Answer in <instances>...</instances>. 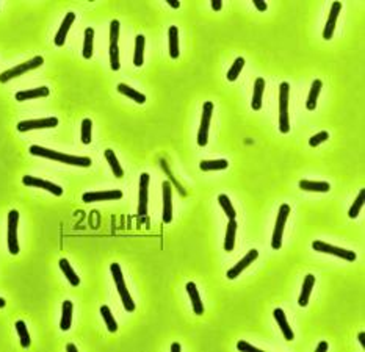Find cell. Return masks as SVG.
Listing matches in <instances>:
<instances>
[{
	"instance_id": "1",
	"label": "cell",
	"mask_w": 365,
	"mask_h": 352,
	"mask_svg": "<svg viewBox=\"0 0 365 352\" xmlns=\"http://www.w3.org/2000/svg\"><path fill=\"white\" fill-rule=\"evenodd\" d=\"M28 152H30L32 155H35V156H43V158L60 161V163H64V164H71V166H80V168H88V166H91V158H88V156L67 155V153H63V152H57V151H52V149L43 148V146H30Z\"/></svg>"
},
{
	"instance_id": "2",
	"label": "cell",
	"mask_w": 365,
	"mask_h": 352,
	"mask_svg": "<svg viewBox=\"0 0 365 352\" xmlns=\"http://www.w3.org/2000/svg\"><path fill=\"white\" fill-rule=\"evenodd\" d=\"M110 271H112V276H113V280L116 283V288H118V293H120L121 296V301H122V305L127 311H133L135 310V302L130 296L129 290H127V285L124 282V277H122V271H121V266L118 265V263H112L110 265Z\"/></svg>"
},
{
	"instance_id": "3",
	"label": "cell",
	"mask_w": 365,
	"mask_h": 352,
	"mask_svg": "<svg viewBox=\"0 0 365 352\" xmlns=\"http://www.w3.org/2000/svg\"><path fill=\"white\" fill-rule=\"evenodd\" d=\"M289 97H290V85L287 82H282L279 86V132L281 133H289L290 130Z\"/></svg>"
},
{
	"instance_id": "4",
	"label": "cell",
	"mask_w": 365,
	"mask_h": 352,
	"mask_svg": "<svg viewBox=\"0 0 365 352\" xmlns=\"http://www.w3.org/2000/svg\"><path fill=\"white\" fill-rule=\"evenodd\" d=\"M43 64H44V58L38 55V56L32 58L30 61H25V63H22V64H17L16 67H11V69H8V71L2 72V74H0V83H6V82L11 80V78L21 77V75H24L25 72L32 71V69H36V67L43 66Z\"/></svg>"
},
{
	"instance_id": "5",
	"label": "cell",
	"mask_w": 365,
	"mask_h": 352,
	"mask_svg": "<svg viewBox=\"0 0 365 352\" xmlns=\"http://www.w3.org/2000/svg\"><path fill=\"white\" fill-rule=\"evenodd\" d=\"M289 214H290V205L282 203V205H281V208H279L278 219H276V226H274V232H273V238H271V248H273V249H281V246H282L284 227H285V222H287Z\"/></svg>"
},
{
	"instance_id": "6",
	"label": "cell",
	"mask_w": 365,
	"mask_h": 352,
	"mask_svg": "<svg viewBox=\"0 0 365 352\" xmlns=\"http://www.w3.org/2000/svg\"><path fill=\"white\" fill-rule=\"evenodd\" d=\"M312 248L317 252L331 253V255L340 257V258L347 260V261H354V260H356V252L348 251V249H342V248H337V246H331V244L324 243V241H313Z\"/></svg>"
},
{
	"instance_id": "7",
	"label": "cell",
	"mask_w": 365,
	"mask_h": 352,
	"mask_svg": "<svg viewBox=\"0 0 365 352\" xmlns=\"http://www.w3.org/2000/svg\"><path fill=\"white\" fill-rule=\"evenodd\" d=\"M17 222H19V211L11 210L8 213V249H9V253H13V255H17L19 253Z\"/></svg>"
},
{
	"instance_id": "8",
	"label": "cell",
	"mask_w": 365,
	"mask_h": 352,
	"mask_svg": "<svg viewBox=\"0 0 365 352\" xmlns=\"http://www.w3.org/2000/svg\"><path fill=\"white\" fill-rule=\"evenodd\" d=\"M212 113H213V102H205L204 108H202V119L199 125V132H198V144L201 148L209 143V127H210Z\"/></svg>"
},
{
	"instance_id": "9",
	"label": "cell",
	"mask_w": 365,
	"mask_h": 352,
	"mask_svg": "<svg viewBox=\"0 0 365 352\" xmlns=\"http://www.w3.org/2000/svg\"><path fill=\"white\" fill-rule=\"evenodd\" d=\"M58 125L57 117H43V119H32V121H22L17 124V132H28V130H38V129H54Z\"/></svg>"
},
{
	"instance_id": "10",
	"label": "cell",
	"mask_w": 365,
	"mask_h": 352,
	"mask_svg": "<svg viewBox=\"0 0 365 352\" xmlns=\"http://www.w3.org/2000/svg\"><path fill=\"white\" fill-rule=\"evenodd\" d=\"M22 183L25 185V187H33V188H39V190H46L49 193H52L54 196H61L63 194L61 187H58V185H55L52 182H47L44 179H39V177L25 175V177H22Z\"/></svg>"
},
{
	"instance_id": "11",
	"label": "cell",
	"mask_w": 365,
	"mask_h": 352,
	"mask_svg": "<svg viewBox=\"0 0 365 352\" xmlns=\"http://www.w3.org/2000/svg\"><path fill=\"white\" fill-rule=\"evenodd\" d=\"M122 198V191L120 190H108V191H94V193H85L82 196V201L86 203L91 202H105V201H116Z\"/></svg>"
},
{
	"instance_id": "12",
	"label": "cell",
	"mask_w": 365,
	"mask_h": 352,
	"mask_svg": "<svg viewBox=\"0 0 365 352\" xmlns=\"http://www.w3.org/2000/svg\"><path fill=\"white\" fill-rule=\"evenodd\" d=\"M149 174L143 172L140 175V194H138V214L140 216H146L147 214V191H149Z\"/></svg>"
},
{
	"instance_id": "13",
	"label": "cell",
	"mask_w": 365,
	"mask_h": 352,
	"mask_svg": "<svg viewBox=\"0 0 365 352\" xmlns=\"http://www.w3.org/2000/svg\"><path fill=\"white\" fill-rule=\"evenodd\" d=\"M257 257H259V252L255 251V249H251L248 253H246V255L237 263V265L234 266V268H231L229 271H228V279L229 280H234V279H237L240 276V274L243 272V269H246L252 261H255L257 260Z\"/></svg>"
},
{
	"instance_id": "14",
	"label": "cell",
	"mask_w": 365,
	"mask_h": 352,
	"mask_svg": "<svg viewBox=\"0 0 365 352\" xmlns=\"http://www.w3.org/2000/svg\"><path fill=\"white\" fill-rule=\"evenodd\" d=\"M342 11V3L340 2H334L332 6H331V13H329V17H328V22L324 25V30H323V38L329 41L334 35V30H335V24H337V17Z\"/></svg>"
},
{
	"instance_id": "15",
	"label": "cell",
	"mask_w": 365,
	"mask_h": 352,
	"mask_svg": "<svg viewBox=\"0 0 365 352\" xmlns=\"http://www.w3.org/2000/svg\"><path fill=\"white\" fill-rule=\"evenodd\" d=\"M163 222L170 224L173 221V203H171V185L163 182Z\"/></svg>"
},
{
	"instance_id": "16",
	"label": "cell",
	"mask_w": 365,
	"mask_h": 352,
	"mask_svg": "<svg viewBox=\"0 0 365 352\" xmlns=\"http://www.w3.org/2000/svg\"><path fill=\"white\" fill-rule=\"evenodd\" d=\"M74 21H75V14H74V13H67V14L64 16L63 24H61V27H60V30L57 32L55 39H54L55 46L61 47V46L64 44L66 36H67V32H69V28H71V25L74 24Z\"/></svg>"
},
{
	"instance_id": "17",
	"label": "cell",
	"mask_w": 365,
	"mask_h": 352,
	"mask_svg": "<svg viewBox=\"0 0 365 352\" xmlns=\"http://www.w3.org/2000/svg\"><path fill=\"white\" fill-rule=\"evenodd\" d=\"M186 293H188V296L191 299V305H193L194 315H202V313H204V304H202V301H201L199 291H198V288H196V283L194 282H188V283H186Z\"/></svg>"
},
{
	"instance_id": "18",
	"label": "cell",
	"mask_w": 365,
	"mask_h": 352,
	"mask_svg": "<svg viewBox=\"0 0 365 352\" xmlns=\"http://www.w3.org/2000/svg\"><path fill=\"white\" fill-rule=\"evenodd\" d=\"M49 88L41 86V88H35V90H25V91H19L16 93V101L17 102H25L30 99H38V97H47L49 96Z\"/></svg>"
},
{
	"instance_id": "19",
	"label": "cell",
	"mask_w": 365,
	"mask_h": 352,
	"mask_svg": "<svg viewBox=\"0 0 365 352\" xmlns=\"http://www.w3.org/2000/svg\"><path fill=\"white\" fill-rule=\"evenodd\" d=\"M273 315H274V319L278 321V324H279V327H281V330H282L284 338L287 340V341H292V340L295 338V335H293V330H292V327H290V324H289L287 318H285L284 310H282V308H276V310L273 311Z\"/></svg>"
},
{
	"instance_id": "20",
	"label": "cell",
	"mask_w": 365,
	"mask_h": 352,
	"mask_svg": "<svg viewBox=\"0 0 365 352\" xmlns=\"http://www.w3.org/2000/svg\"><path fill=\"white\" fill-rule=\"evenodd\" d=\"M315 285V276L313 274H307L304 279V283H303V290H301V295H300V299H298V304L301 307H305L309 304V298H310V291Z\"/></svg>"
},
{
	"instance_id": "21",
	"label": "cell",
	"mask_w": 365,
	"mask_h": 352,
	"mask_svg": "<svg viewBox=\"0 0 365 352\" xmlns=\"http://www.w3.org/2000/svg\"><path fill=\"white\" fill-rule=\"evenodd\" d=\"M263 93H265V80L262 77L255 78V83H254V94H252V110L259 111L262 108V97H263Z\"/></svg>"
},
{
	"instance_id": "22",
	"label": "cell",
	"mask_w": 365,
	"mask_h": 352,
	"mask_svg": "<svg viewBox=\"0 0 365 352\" xmlns=\"http://www.w3.org/2000/svg\"><path fill=\"white\" fill-rule=\"evenodd\" d=\"M300 188L303 191H313V193H328L331 185L328 182H313V180H300Z\"/></svg>"
},
{
	"instance_id": "23",
	"label": "cell",
	"mask_w": 365,
	"mask_h": 352,
	"mask_svg": "<svg viewBox=\"0 0 365 352\" xmlns=\"http://www.w3.org/2000/svg\"><path fill=\"white\" fill-rule=\"evenodd\" d=\"M72 302L71 301H64L63 302V308H61V321H60V329L63 332L71 329L72 324Z\"/></svg>"
},
{
	"instance_id": "24",
	"label": "cell",
	"mask_w": 365,
	"mask_h": 352,
	"mask_svg": "<svg viewBox=\"0 0 365 352\" xmlns=\"http://www.w3.org/2000/svg\"><path fill=\"white\" fill-rule=\"evenodd\" d=\"M168 39H170V56L171 58H179V30H177V27L173 25L170 27V30H168Z\"/></svg>"
},
{
	"instance_id": "25",
	"label": "cell",
	"mask_w": 365,
	"mask_h": 352,
	"mask_svg": "<svg viewBox=\"0 0 365 352\" xmlns=\"http://www.w3.org/2000/svg\"><path fill=\"white\" fill-rule=\"evenodd\" d=\"M116 90H118V93L130 97V99L133 102H136V103H144L146 102V96L143 93H138L136 90H133V88H130L129 85H125V83H120Z\"/></svg>"
},
{
	"instance_id": "26",
	"label": "cell",
	"mask_w": 365,
	"mask_h": 352,
	"mask_svg": "<svg viewBox=\"0 0 365 352\" xmlns=\"http://www.w3.org/2000/svg\"><path fill=\"white\" fill-rule=\"evenodd\" d=\"M144 43H146V38L143 35H138L135 38V55H133V64L136 67L143 66V61H144Z\"/></svg>"
},
{
	"instance_id": "27",
	"label": "cell",
	"mask_w": 365,
	"mask_h": 352,
	"mask_svg": "<svg viewBox=\"0 0 365 352\" xmlns=\"http://www.w3.org/2000/svg\"><path fill=\"white\" fill-rule=\"evenodd\" d=\"M235 233H237V222L235 219H229L228 230H226V240H224V251L232 252L235 248Z\"/></svg>"
},
{
	"instance_id": "28",
	"label": "cell",
	"mask_w": 365,
	"mask_h": 352,
	"mask_svg": "<svg viewBox=\"0 0 365 352\" xmlns=\"http://www.w3.org/2000/svg\"><path fill=\"white\" fill-rule=\"evenodd\" d=\"M321 80H313L312 83V88H310V93H309V97H307V102H305V108L307 110H315V106H317V101H318V96H320V91H321Z\"/></svg>"
},
{
	"instance_id": "29",
	"label": "cell",
	"mask_w": 365,
	"mask_h": 352,
	"mask_svg": "<svg viewBox=\"0 0 365 352\" xmlns=\"http://www.w3.org/2000/svg\"><path fill=\"white\" fill-rule=\"evenodd\" d=\"M60 269L63 271V274L67 277L69 283H71L72 287H78V285H80V277L77 276L75 271L72 269L71 265H69V261L66 258H61L60 260Z\"/></svg>"
},
{
	"instance_id": "30",
	"label": "cell",
	"mask_w": 365,
	"mask_h": 352,
	"mask_svg": "<svg viewBox=\"0 0 365 352\" xmlns=\"http://www.w3.org/2000/svg\"><path fill=\"white\" fill-rule=\"evenodd\" d=\"M104 155H105V160L108 161V164H110V168H112V171H113V174H115V177H118V179L124 177V171H122V168H121L120 161H118L115 152H113L112 149H107V151L104 152Z\"/></svg>"
},
{
	"instance_id": "31",
	"label": "cell",
	"mask_w": 365,
	"mask_h": 352,
	"mask_svg": "<svg viewBox=\"0 0 365 352\" xmlns=\"http://www.w3.org/2000/svg\"><path fill=\"white\" fill-rule=\"evenodd\" d=\"M14 327H16V332H17V335H19V340H21V346L22 348H30V334H28V330H27V326H25V322L24 321H16V324H14Z\"/></svg>"
},
{
	"instance_id": "32",
	"label": "cell",
	"mask_w": 365,
	"mask_h": 352,
	"mask_svg": "<svg viewBox=\"0 0 365 352\" xmlns=\"http://www.w3.org/2000/svg\"><path fill=\"white\" fill-rule=\"evenodd\" d=\"M229 166L228 160H202L201 161V169L204 172L207 171H221Z\"/></svg>"
},
{
	"instance_id": "33",
	"label": "cell",
	"mask_w": 365,
	"mask_h": 352,
	"mask_svg": "<svg viewBox=\"0 0 365 352\" xmlns=\"http://www.w3.org/2000/svg\"><path fill=\"white\" fill-rule=\"evenodd\" d=\"M93 39H94V30L88 27L85 30V43H83V58L90 60L93 56Z\"/></svg>"
},
{
	"instance_id": "34",
	"label": "cell",
	"mask_w": 365,
	"mask_h": 352,
	"mask_svg": "<svg viewBox=\"0 0 365 352\" xmlns=\"http://www.w3.org/2000/svg\"><path fill=\"white\" fill-rule=\"evenodd\" d=\"M243 66H244V58L243 56H239L234 61V64L231 66V69L228 72V80L229 82H235L237 78H239V75H240V72L243 69Z\"/></svg>"
},
{
	"instance_id": "35",
	"label": "cell",
	"mask_w": 365,
	"mask_h": 352,
	"mask_svg": "<svg viewBox=\"0 0 365 352\" xmlns=\"http://www.w3.org/2000/svg\"><path fill=\"white\" fill-rule=\"evenodd\" d=\"M101 315H102V318L105 321L107 329L110 330V332H116L118 330V324H116V321H115V318L112 315V310L108 308L107 305H102L101 307Z\"/></svg>"
},
{
	"instance_id": "36",
	"label": "cell",
	"mask_w": 365,
	"mask_h": 352,
	"mask_svg": "<svg viewBox=\"0 0 365 352\" xmlns=\"http://www.w3.org/2000/svg\"><path fill=\"white\" fill-rule=\"evenodd\" d=\"M364 199H365V190H361V191H359V196L356 198V201L353 202L351 208H350V211H348V216H350L351 219H356V218H358V214H359V211H361V208H362V205H364Z\"/></svg>"
},
{
	"instance_id": "37",
	"label": "cell",
	"mask_w": 365,
	"mask_h": 352,
	"mask_svg": "<svg viewBox=\"0 0 365 352\" xmlns=\"http://www.w3.org/2000/svg\"><path fill=\"white\" fill-rule=\"evenodd\" d=\"M218 203L221 205V208L224 210L226 216H228L229 219H235V210H234L232 203H231V199L228 198V196H226V194H220L218 196Z\"/></svg>"
},
{
	"instance_id": "38",
	"label": "cell",
	"mask_w": 365,
	"mask_h": 352,
	"mask_svg": "<svg viewBox=\"0 0 365 352\" xmlns=\"http://www.w3.org/2000/svg\"><path fill=\"white\" fill-rule=\"evenodd\" d=\"M91 130H93V121L90 117H85L82 121V143L83 144L91 143Z\"/></svg>"
},
{
	"instance_id": "39",
	"label": "cell",
	"mask_w": 365,
	"mask_h": 352,
	"mask_svg": "<svg viewBox=\"0 0 365 352\" xmlns=\"http://www.w3.org/2000/svg\"><path fill=\"white\" fill-rule=\"evenodd\" d=\"M110 64L113 71H120L121 64H120V47H118V44L110 46Z\"/></svg>"
},
{
	"instance_id": "40",
	"label": "cell",
	"mask_w": 365,
	"mask_h": 352,
	"mask_svg": "<svg viewBox=\"0 0 365 352\" xmlns=\"http://www.w3.org/2000/svg\"><path fill=\"white\" fill-rule=\"evenodd\" d=\"M120 21L118 19H113L112 24H110V46H115L118 44V39H120Z\"/></svg>"
},
{
	"instance_id": "41",
	"label": "cell",
	"mask_w": 365,
	"mask_h": 352,
	"mask_svg": "<svg viewBox=\"0 0 365 352\" xmlns=\"http://www.w3.org/2000/svg\"><path fill=\"white\" fill-rule=\"evenodd\" d=\"M326 140H329V133L328 132H320L317 135H313L312 138L309 140V146H310V148H317L318 144L324 143Z\"/></svg>"
},
{
	"instance_id": "42",
	"label": "cell",
	"mask_w": 365,
	"mask_h": 352,
	"mask_svg": "<svg viewBox=\"0 0 365 352\" xmlns=\"http://www.w3.org/2000/svg\"><path fill=\"white\" fill-rule=\"evenodd\" d=\"M237 349H239V351H255V352H257L259 349L257 348H255V346H252V345H249L248 343V341H239V343H237Z\"/></svg>"
},
{
	"instance_id": "43",
	"label": "cell",
	"mask_w": 365,
	"mask_h": 352,
	"mask_svg": "<svg viewBox=\"0 0 365 352\" xmlns=\"http://www.w3.org/2000/svg\"><path fill=\"white\" fill-rule=\"evenodd\" d=\"M254 6L259 9V11H266V8H268V5H266L263 0H254Z\"/></svg>"
},
{
	"instance_id": "44",
	"label": "cell",
	"mask_w": 365,
	"mask_h": 352,
	"mask_svg": "<svg viewBox=\"0 0 365 352\" xmlns=\"http://www.w3.org/2000/svg\"><path fill=\"white\" fill-rule=\"evenodd\" d=\"M212 8H213V11H220L223 8V2L221 0H212Z\"/></svg>"
},
{
	"instance_id": "45",
	"label": "cell",
	"mask_w": 365,
	"mask_h": 352,
	"mask_svg": "<svg viewBox=\"0 0 365 352\" xmlns=\"http://www.w3.org/2000/svg\"><path fill=\"white\" fill-rule=\"evenodd\" d=\"M329 349V345L326 343V341H321V343L317 346V349H315V351H317V352H326Z\"/></svg>"
},
{
	"instance_id": "46",
	"label": "cell",
	"mask_w": 365,
	"mask_h": 352,
	"mask_svg": "<svg viewBox=\"0 0 365 352\" xmlns=\"http://www.w3.org/2000/svg\"><path fill=\"white\" fill-rule=\"evenodd\" d=\"M168 5H170L171 8H174V9L181 8V2H177V0H168Z\"/></svg>"
},
{
	"instance_id": "47",
	"label": "cell",
	"mask_w": 365,
	"mask_h": 352,
	"mask_svg": "<svg viewBox=\"0 0 365 352\" xmlns=\"http://www.w3.org/2000/svg\"><path fill=\"white\" fill-rule=\"evenodd\" d=\"M171 351H173V352H181V351H182V346H181L179 343H173V345H171Z\"/></svg>"
},
{
	"instance_id": "48",
	"label": "cell",
	"mask_w": 365,
	"mask_h": 352,
	"mask_svg": "<svg viewBox=\"0 0 365 352\" xmlns=\"http://www.w3.org/2000/svg\"><path fill=\"white\" fill-rule=\"evenodd\" d=\"M358 338H359V341H361V345L365 348V334H364V332H361V334L358 335Z\"/></svg>"
},
{
	"instance_id": "49",
	"label": "cell",
	"mask_w": 365,
	"mask_h": 352,
	"mask_svg": "<svg viewBox=\"0 0 365 352\" xmlns=\"http://www.w3.org/2000/svg\"><path fill=\"white\" fill-rule=\"evenodd\" d=\"M66 351H69V352H77V346H75V345H71V343H69V345L66 346Z\"/></svg>"
},
{
	"instance_id": "50",
	"label": "cell",
	"mask_w": 365,
	"mask_h": 352,
	"mask_svg": "<svg viewBox=\"0 0 365 352\" xmlns=\"http://www.w3.org/2000/svg\"><path fill=\"white\" fill-rule=\"evenodd\" d=\"M6 305V302H5V299L3 298H0V308H3Z\"/></svg>"
}]
</instances>
